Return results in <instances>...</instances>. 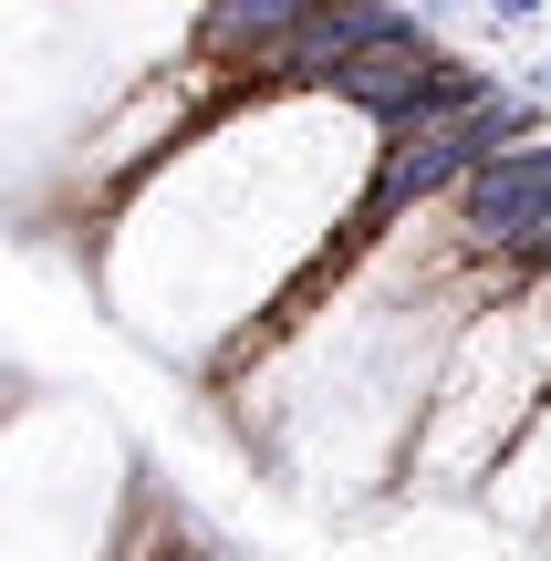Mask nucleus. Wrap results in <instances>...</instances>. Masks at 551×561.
<instances>
[{
	"label": "nucleus",
	"instance_id": "f257e3e1",
	"mask_svg": "<svg viewBox=\"0 0 551 561\" xmlns=\"http://www.w3.org/2000/svg\"><path fill=\"white\" fill-rule=\"evenodd\" d=\"M479 510H490V520H510V530H551V385H541L531 416L510 426V447L490 458Z\"/></svg>",
	"mask_w": 551,
	"mask_h": 561
},
{
	"label": "nucleus",
	"instance_id": "f03ea898",
	"mask_svg": "<svg viewBox=\"0 0 551 561\" xmlns=\"http://www.w3.org/2000/svg\"><path fill=\"white\" fill-rule=\"evenodd\" d=\"M312 11H323V0H198V11H187V53H198L219 83H240L250 53L282 42L291 21H312Z\"/></svg>",
	"mask_w": 551,
	"mask_h": 561
},
{
	"label": "nucleus",
	"instance_id": "7ed1b4c3",
	"mask_svg": "<svg viewBox=\"0 0 551 561\" xmlns=\"http://www.w3.org/2000/svg\"><path fill=\"white\" fill-rule=\"evenodd\" d=\"M479 21H500V32H541L551 0H479Z\"/></svg>",
	"mask_w": 551,
	"mask_h": 561
},
{
	"label": "nucleus",
	"instance_id": "20e7f679",
	"mask_svg": "<svg viewBox=\"0 0 551 561\" xmlns=\"http://www.w3.org/2000/svg\"><path fill=\"white\" fill-rule=\"evenodd\" d=\"M520 83H531V94L551 104V53H531V62H520Z\"/></svg>",
	"mask_w": 551,
	"mask_h": 561
},
{
	"label": "nucleus",
	"instance_id": "39448f33",
	"mask_svg": "<svg viewBox=\"0 0 551 561\" xmlns=\"http://www.w3.org/2000/svg\"><path fill=\"white\" fill-rule=\"evenodd\" d=\"M416 11H427V21H458V11H479V0H416Z\"/></svg>",
	"mask_w": 551,
	"mask_h": 561
}]
</instances>
